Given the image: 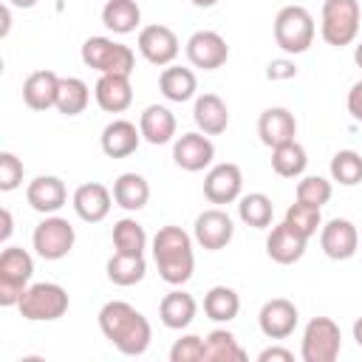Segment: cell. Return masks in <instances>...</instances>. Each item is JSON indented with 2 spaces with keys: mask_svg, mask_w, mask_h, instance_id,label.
Here are the masks:
<instances>
[{
  "mask_svg": "<svg viewBox=\"0 0 362 362\" xmlns=\"http://www.w3.org/2000/svg\"><path fill=\"white\" fill-rule=\"evenodd\" d=\"M99 331L124 356H141L150 348L153 331L147 317L124 300H110L99 311Z\"/></svg>",
  "mask_w": 362,
  "mask_h": 362,
  "instance_id": "1",
  "label": "cell"
},
{
  "mask_svg": "<svg viewBox=\"0 0 362 362\" xmlns=\"http://www.w3.org/2000/svg\"><path fill=\"white\" fill-rule=\"evenodd\" d=\"M153 257L158 266V274L170 286H184L192 277L195 255H192V238L181 226H161L153 238Z\"/></svg>",
  "mask_w": 362,
  "mask_h": 362,
  "instance_id": "2",
  "label": "cell"
},
{
  "mask_svg": "<svg viewBox=\"0 0 362 362\" xmlns=\"http://www.w3.org/2000/svg\"><path fill=\"white\" fill-rule=\"evenodd\" d=\"M274 42L286 54H303L314 42V17L305 6H283L274 17Z\"/></svg>",
  "mask_w": 362,
  "mask_h": 362,
  "instance_id": "3",
  "label": "cell"
},
{
  "mask_svg": "<svg viewBox=\"0 0 362 362\" xmlns=\"http://www.w3.org/2000/svg\"><path fill=\"white\" fill-rule=\"evenodd\" d=\"M359 20H362L359 0H325L322 3L320 34L334 48L351 45L359 34Z\"/></svg>",
  "mask_w": 362,
  "mask_h": 362,
  "instance_id": "4",
  "label": "cell"
},
{
  "mask_svg": "<svg viewBox=\"0 0 362 362\" xmlns=\"http://www.w3.org/2000/svg\"><path fill=\"white\" fill-rule=\"evenodd\" d=\"M34 274V260L23 246L0 252V305H17Z\"/></svg>",
  "mask_w": 362,
  "mask_h": 362,
  "instance_id": "5",
  "label": "cell"
},
{
  "mask_svg": "<svg viewBox=\"0 0 362 362\" xmlns=\"http://www.w3.org/2000/svg\"><path fill=\"white\" fill-rule=\"evenodd\" d=\"M82 62L99 74H122V76H130L133 74V65H136V54L110 40V37H88L82 42Z\"/></svg>",
  "mask_w": 362,
  "mask_h": 362,
  "instance_id": "6",
  "label": "cell"
},
{
  "mask_svg": "<svg viewBox=\"0 0 362 362\" xmlns=\"http://www.w3.org/2000/svg\"><path fill=\"white\" fill-rule=\"evenodd\" d=\"M20 317L31 322H51L68 311V291L59 283H34L17 303Z\"/></svg>",
  "mask_w": 362,
  "mask_h": 362,
  "instance_id": "7",
  "label": "cell"
},
{
  "mask_svg": "<svg viewBox=\"0 0 362 362\" xmlns=\"http://www.w3.org/2000/svg\"><path fill=\"white\" fill-rule=\"evenodd\" d=\"M342 351V331L331 317H314L303 331V362H334Z\"/></svg>",
  "mask_w": 362,
  "mask_h": 362,
  "instance_id": "8",
  "label": "cell"
},
{
  "mask_svg": "<svg viewBox=\"0 0 362 362\" xmlns=\"http://www.w3.org/2000/svg\"><path fill=\"white\" fill-rule=\"evenodd\" d=\"M74 240H76L74 226L65 218H59V215H45L34 226V235H31L34 252L42 260H62L74 249Z\"/></svg>",
  "mask_w": 362,
  "mask_h": 362,
  "instance_id": "9",
  "label": "cell"
},
{
  "mask_svg": "<svg viewBox=\"0 0 362 362\" xmlns=\"http://www.w3.org/2000/svg\"><path fill=\"white\" fill-rule=\"evenodd\" d=\"M212 158H215V144L201 130L181 133L173 144V161L187 173H201L204 167L212 164Z\"/></svg>",
  "mask_w": 362,
  "mask_h": 362,
  "instance_id": "10",
  "label": "cell"
},
{
  "mask_svg": "<svg viewBox=\"0 0 362 362\" xmlns=\"http://www.w3.org/2000/svg\"><path fill=\"white\" fill-rule=\"evenodd\" d=\"M139 51L150 65H170L178 57V37L170 25L153 23L139 31Z\"/></svg>",
  "mask_w": 362,
  "mask_h": 362,
  "instance_id": "11",
  "label": "cell"
},
{
  "mask_svg": "<svg viewBox=\"0 0 362 362\" xmlns=\"http://www.w3.org/2000/svg\"><path fill=\"white\" fill-rule=\"evenodd\" d=\"M320 246L331 260H348L359 249V232L348 218H331L320 226Z\"/></svg>",
  "mask_w": 362,
  "mask_h": 362,
  "instance_id": "12",
  "label": "cell"
},
{
  "mask_svg": "<svg viewBox=\"0 0 362 362\" xmlns=\"http://www.w3.org/2000/svg\"><path fill=\"white\" fill-rule=\"evenodd\" d=\"M187 59L195 68L215 71V68H221L229 59V45H226V40L218 31H206L204 28V31H195L187 40Z\"/></svg>",
  "mask_w": 362,
  "mask_h": 362,
  "instance_id": "13",
  "label": "cell"
},
{
  "mask_svg": "<svg viewBox=\"0 0 362 362\" xmlns=\"http://www.w3.org/2000/svg\"><path fill=\"white\" fill-rule=\"evenodd\" d=\"M240 189H243V173L232 161L215 164L204 178V195L209 204H232L240 198Z\"/></svg>",
  "mask_w": 362,
  "mask_h": 362,
  "instance_id": "14",
  "label": "cell"
},
{
  "mask_svg": "<svg viewBox=\"0 0 362 362\" xmlns=\"http://www.w3.org/2000/svg\"><path fill=\"white\" fill-rule=\"evenodd\" d=\"M192 235L198 240V246L209 249V252H218L223 249L232 235H235V223L232 218L223 212V209H204L198 218H195V226H192Z\"/></svg>",
  "mask_w": 362,
  "mask_h": 362,
  "instance_id": "15",
  "label": "cell"
},
{
  "mask_svg": "<svg viewBox=\"0 0 362 362\" xmlns=\"http://www.w3.org/2000/svg\"><path fill=\"white\" fill-rule=\"evenodd\" d=\"M297 320H300L297 305L291 300H286V297H274V300L263 303V308L257 314V325H260V331L269 339H286V337H291L294 328H297Z\"/></svg>",
  "mask_w": 362,
  "mask_h": 362,
  "instance_id": "16",
  "label": "cell"
},
{
  "mask_svg": "<svg viewBox=\"0 0 362 362\" xmlns=\"http://www.w3.org/2000/svg\"><path fill=\"white\" fill-rule=\"evenodd\" d=\"M110 204H113V192L99 184V181H88V184H79L76 192H74V209L82 221L88 223H99L107 218L110 212Z\"/></svg>",
  "mask_w": 362,
  "mask_h": 362,
  "instance_id": "17",
  "label": "cell"
},
{
  "mask_svg": "<svg viewBox=\"0 0 362 362\" xmlns=\"http://www.w3.org/2000/svg\"><path fill=\"white\" fill-rule=\"evenodd\" d=\"M257 136L266 147H277L286 141H294L297 136V119L288 107H266L257 119Z\"/></svg>",
  "mask_w": 362,
  "mask_h": 362,
  "instance_id": "18",
  "label": "cell"
},
{
  "mask_svg": "<svg viewBox=\"0 0 362 362\" xmlns=\"http://www.w3.org/2000/svg\"><path fill=\"white\" fill-rule=\"evenodd\" d=\"M139 141H141V130L127 122V119H113L110 124H105L102 136H99V144H102V153L110 156V158H127L139 150Z\"/></svg>",
  "mask_w": 362,
  "mask_h": 362,
  "instance_id": "19",
  "label": "cell"
},
{
  "mask_svg": "<svg viewBox=\"0 0 362 362\" xmlns=\"http://www.w3.org/2000/svg\"><path fill=\"white\" fill-rule=\"evenodd\" d=\"M25 201L31 204V209H37L42 215H54L57 209L65 206L68 189H65L62 178H57V175H37L25 187Z\"/></svg>",
  "mask_w": 362,
  "mask_h": 362,
  "instance_id": "20",
  "label": "cell"
},
{
  "mask_svg": "<svg viewBox=\"0 0 362 362\" xmlns=\"http://www.w3.org/2000/svg\"><path fill=\"white\" fill-rule=\"evenodd\" d=\"M305 243H308V238L297 235V232L283 221V223L272 226V232H269V238H266V255H269L274 263H280V266H291V263H297V260L305 255Z\"/></svg>",
  "mask_w": 362,
  "mask_h": 362,
  "instance_id": "21",
  "label": "cell"
},
{
  "mask_svg": "<svg viewBox=\"0 0 362 362\" xmlns=\"http://www.w3.org/2000/svg\"><path fill=\"white\" fill-rule=\"evenodd\" d=\"M93 96H96V105L105 110V113H122L133 105V85H130V76H122V74H102L96 88H93Z\"/></svg>",
  "mask_w": 362,
  "mask_h": 362,
  "instance_id": "22",
  "label": "cell"
},
{
  "mask_svg": "<svg viewBox=\"0 0 362 362\" xmlns=\"http://www.w3.org/2000/svg\"><path fill=\"white\" fill-rule=\"evenodd\" d=\"M192 119H195V124H198L201 133L221 136L229 127V107H226V102L218 93H201L195 99Z\"/></svg>",
  "mask_w": 362,
  "mask_h": 362,
  "instance_id": "23",
  "label": "cell"
},
{
  "mask_svg": "<svg viewBox=\"0 0 362 362\" xmlns=\"http://www.w3.org/2000/svg\"><path fill=\"white\" fill-rule=\"evenodd\" d=\"M57 88H59V76L54 71H34L23 82V102L31 110H48L57 105Z\"/></svg>",
  "mask_w": 362,
  "mask_h": 362,
  "instance_id": "24",
  "label": "cell"
},
{
  "mask_svg": "<svg viewBox=\"0 0 362 362\" xmlns=\"http://www.w3.org/2000/svg\"><path fill=\"white\" fill-rule=\"evenodd\" d=\"M139 130H141V139L144 141H150V144H167L175 136V116L164 105H150L139 116Z\"/></svg>",
  "mask_w": 362,
  "mask_h": 362,
  "instance_id": "25",
  "label": "cell"
},
{
  "mask_svg": "<svg viewBox=\"0 0 362 362\" xmlns=\"http://www.w3.org/2000/svg\"><path fill=\"white\" fill-rule=\"evenodd\" d=\"M195 311H198L195 297L187 294V291H181V288L164 294V300L158 303V317H161V322H164L167 328H175V331L187 328V325L195 320Z\"/></svg>",
  "mask_w": 362,
  "mask_h": 362,
  "instance_id": "26",
  "label": "cell"
},
{
  "mask_svg": "<svg viewBox=\"0 0 362 362\" xmlns=\"http://www.w3.org/2000/svg\"><path fill=\"white\" fill-rule=\"evenodd\" d=\"M113 201L127 209V212H139L147 201H150V184L144 175L139 173H122L113 181Z\"/></svg>",
  "mask_w": 362,
  "mask_h": 362,
  "instance_id": "27",
  "label": "cell"
},
{
  "mask_svg": "<svg viewBox=\"0 0 362 362\" xmlns=\"http://www.w3.org/2000/svg\"><path fill=\"white\" fill-rule=\"evenodd\" d=\"M102 23L113 34H130L141 23V8L136 0H107L102 8Z\"/></svg>",
  "mask_w": 362,
  "mask_h": 362,
  "instance_id": "28",
  "label": "cell"
},
{
  "mask_svg": "<svg viewBox=\"0 0 362 362\" xmlns=\"http://www.w3.org/2000/svg\"><path fill=\"white\" fill-rule=\"evenodd\" d=\"M158 88L161 93L170 99V102H187L195 96L198 90V79L189 68H181V65H167L158 76Z\"/></svg>",
  "mask_w": 362,
  "mask_h": 362,
  "instance_id": "29",
  "label": "cell"
},
{
  "mask_svg": "<svg viewBox=\"0 0 362 362\" xmlns=\"http://www.w3.org/2000/svg\"><path fill=\"white\" fill-rule=\"evenodd\" d=\"M246 351L238 345L235 334L226 328H215L204 339V362H243Z\"/></svg>",
  "mask_w": 362,
  "mask_h": 362,
  "instance_id": "30",
  "label": "cell"
},
{
  "mask_svg": "<svg viewBox=\"0 0 362 362\" xmlns=\"http://www.w3.org/2000/svg\"><path fill=\"white\" fill-rule=\"evenodd\" d=\"M90 102V90L79 76H59L57 88V110L62 116H79Z\"/></svg>",
  "mask_w": 362,
  "mask_h": 362,
  "instance_id": "31",
  "label": "cell"
},
{
  "mask_svg": "<svg viewBox=\"0 0 362 362\" xmlns=\"http://www.w3.org/2000/svg\"><path fill=\"white\" fill-rule=\"evenodd\" d=\"M240 311V297L229 286H212L204 297V314L215 322H229Z\"/></svg>",
  "mask_w": 362,
  "mask_h": 362,
  "instance_id": "32",
  "label": "cell"
},
{
  "mask_svg": "<svg viewBox=\"0 0 362 362\" xmlns=\"http://www.w3.org/2000/svg\"><path fill=\"white\" fill-rule=\"evenodd\" d=\"M144 274H147L144 255H122V252H116L107 260V280L116 283V286H136V283L144 280Z\"/></svg>",
  "mask_w": 362,
  "mask_h": 362,
  "instance_id": "33",
  "label": "cell"
},
{
  "mask_svg": "<svg viewBox=\"0 0 362 362\" xmlns=\"http://www.w3.org/2000/svg\"><path fill=\"white\" fill-rule=\"evenodd\" d=\"M305 164H308V156H305V147L303 144L286 141V144L272 147V170L280 178H297V175H303Z\"/></svg>",
  "mask_w": 362,
  "mask_h": 362,
  "instance_id": "34",
  "label": "cell"
},
{
  "mask_svg": "<svg viewBox=\"0 0 362 362\" xmlns=\"http://www.w3.org/2000/svg\"><path fill=\"white\" fill-rule=\"evenodd\" d=\"M272 215H274V206L263 192H249L238 201V218L252 229H266L272 223Z\"/></svg>",
  "mask_w": 362,
  "mask_h": 362,
  "instance_id": "35",
  "label": "cell"
},
{
  "mask_svg": "<svg viewBox=\"0 0 362 362\" xmlns=\"http://www.w3.org/2000/svg\"><path fill=\"white\" fill-rule=\"evenodd\" d=\"M113 246L122 255H144L147 246V232L139 221L133 218H122L113 223Z\"/></svg>",
  "mask_w": 362,
  "mask_h": 362,
  "instance_id": "36",
  "label": "cell"
},
{
  "mask_svg": "<svg viewBox=\"0 0 362 362\" xmlns=\"http://www.w3.org/2000/svg\"><path fill=\"white\" fill-rule=\"evenodd\" d=\"M331 178L342 187H356L362 181V156L356 150H339L331 158Z\"/></svg>",
  "mask_w": 362,
  "mask_h": 362,
  "instance_id": "37",
  "label": "cell"
},
{
  "mask_svg": "<svg viewBox=\"0 0 362 362\" xmlns=\"http://www.w3.org/2000/svg\"><path fill=\"white\" fill-rule=\"evenodd\" d=\"M286 223L303 235V238H311L317 235V229L322 226V215H320V206H311V204H303V201H294L288 209H286Z\"/></svg>",
  "mask_w": 362,
  "mask_h": 362,
  "instance_id": "38",
  "label": "cell"
},
{
  "mask_svg": "<svg viewBox=\"0 0 362 362\" xmlns=\"http://www.w3.org/2000/svg\"><path fill=\"white\" fill-rule=\"evenodd\" d=\"M331 192H334V187L322 175H305V178L297 181V201H303V204L322 206V204L331 201Z\"/></svg>",
  "mask_w": 362,
  "mask_h": 362,
  "instance_id": "39",
  "label": "cell"
},
{
  "mask_svg": "<svg viewBox=\"0 0 362 362\" xmlns=\"http://www.w3.org/2000/svg\"><path fill=\"white\" fill-rule=\"evenodd\" d=\"M204 359V339L198 334H187L173 342L170 362H201Z\"/></svg>",
  "mask_w": 362,
  "mask_h": 362,
  "instance_id": "40",
  "label": "cell"
},
{
  "mask_svg": "<svg viewBox=\"0 0 362 362\" xmlns=\"http://www.w3.org/2000/svg\"><path fill=\"white\" fill-rule=\"evenodd\" d=\"M20 184H23V161L14 153L3 150L0 153V189L3 192H11Z\"/></svg>",
  "mask_w": 362,
  "mask_h": 362,
  "instance_id": "41",
  "label": "cell"
},
{
  "mask_svg": "<svg viewBox=\"0 0 362 362\" xmlns=\"http://www.w3.org/2000/svg\"><path fill=\"white\" fill-rule=\"evenodd\" d=\"M297 74V65L291 62V59H272L269 65H266V79H272V82H277V79H291Z\"/></svg>",
  "mask_w": 362,
  "mask_h": 362,
  "instance_id": "42",
  "label": "cell"
},
{
  "mask_svg": "<svg viewBox=\"0 0 362 362\" xmlns=\"http://www.w3.org/2000/svg\"><path fill=\"white\" fill-rule=\"evenodd\" d=\"M260 362H294V354L288 348H280V345H272V348H263L257 354Z\"/></svg>",
  "mask_w": 362,
  "mask_h": 362,
  "instance_id": "43",
  "label": "cell"
},
{
  "mask_svg": "<svg viewBox=\"0 0 362 362\" xmlns=\"http://www.w3.org/2000/svg\"><path fill=\"white\" fill-rule=\"evenodd\" d=\"M348 113L362 124V82H356V85L348 90Z\"/></svg>",
  "mask_w": 362,
  "mask_h": 362,
  "instance_id": "44",
  "label": "cell"
},
{
  "mask_svg": "<svg viewBox=\"0 0 362 362\" xmlns=\"http://www.w3.org/2000/svg\"><path fill=\"white\" fill-rule=\"evenodd\" d=\"M0 218H3V229H0V240L6 243V240L11 238V229H14V223H11V212H8L6 206H3V209H0Z\"/></svg>",
  "mask_w": 362,
  "mask_h": 362,
  "instance_id": "45",
  "label": "cell"
},
{
  "mask_svg": "<svg viewBox=\"0 0 362 362\" xmlns=\"http://www.w3.org/2000/svg\"><path fill=\"white\" fill-rule=\"evenodd\" d=\"M0 14H3V28H0V37H6V34H8V28H11V8H8V3L3 6V11H0Z\"/></svg>",
  "mask_w": 362,
  "mask_h": 362,
  "instance_id": "46",
  "label": "cell"
},
{
  "mask_svg": "<svg viewBox=\"0 0 362 362\" xmlns=\"http://www.w3.org/2000/svg\"><path fill=\"white\" fill-rule=\"evenodd\" d=\"M354 339H356V345L362 348V317L354 322Z\"/></svg>",
  "mask_w": 362,
  "mask_h": 362,
  "instance_id": "47",
  "label": "cell"
},
{
  "mask_svg": "<svg viewBox=\"0 0 362 362\" xmlns=\"http://www.w3.org/2000/svg\"><path fill=\"white\" fill-rule=\"evenodd\" d=\"M8 6H17V8H31V6H37V0H6Z\"/></svg>",
  "mask_w": 362,
  "mask_h": 362,
  "instance_id": "48",
  "label": "cell"
},
{
  "mask_svg": "<svg viewBox=\"0 0 362 362\" xmlns=\"http://www.w3.org/2000/svg\"><path fill=\"white\" fill-rule=\"evenodd\" d=\"M354 62L362 68V40H359V42H356V48H354Z\"/></svg>",
  "mask_w": 362,
  "mask_h": 362,
  "instance_id": "49",
  "label": "cell"
},
{
  "mask_svg": "<svg viewBox=\"0 0 362 362\" xmlns=\"http://www.w3.org/2000/svg\"><path fill=\"white\" fill-rule=\"evenodd\" d=\"M189 3H192V6H198V8H212L218 0H189Z\"/></svg>",
  "mask_w": 362,
  "mask_h": 362,
  "instance_id": "50",
  "label": "cell"
}]
</instances>
